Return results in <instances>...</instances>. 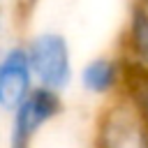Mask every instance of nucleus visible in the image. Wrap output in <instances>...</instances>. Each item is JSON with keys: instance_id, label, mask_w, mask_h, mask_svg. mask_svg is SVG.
Listing matches in <instances>:
<instances>
[{"instance_id": "f257e3e1", "label": "nucleus", "mask_w": 148, "mask_h": 148, "mask_svg": "<svg viewBox=\"0 0 148 148\" xmlns=\"http://www.w3.org/2000/svg\"><path fill=\"white\" fill-rule=\"evenodd\" d=\"M23 44H25L35 83L39 88L65 95L76 79L69 39L60 30L46 28V30L32 32L28 39H23Z\"/></svg>"}, {"instance_id": "f03ea898", "label": "nucleus", "mask_w": 148, "mask_h": 148, "mask_svg": "<svg viewBox=\"0 0 148 148\" xmlns=\"http://www.w3.org/2000/svg\"><path fill=\"white\" fill-rule=\"evenodd\" d=\"M90 148H148V123L123 92L102 104Z\"/></svg>"}, {"instance_id": "7ed1b4c3", "label": "nucleus", "mask_w": 148, "mask_h": 148, "mask_svg": "<svg viewBox=\"0 0 148 148\" xmlns=\"http://www.w3.org/2000/svg\"><path fill=\"white\" fill-rule=\"evenodd\" d=\"M65 111V95L35 86V90L7 116V148H32L46 125Z\"/></svg>"}, {"instance_id": "20e7f679", "label": "nucleus", "mask_w": 148, "mask_h": 148, "mask_svg": "<svg viewBox=\"0 0 148 148\" xmlns=\"http://www.w3.org/2000/svg\"><path fill=\"white\" fill-rule=\"evenodd\" d=\"M35 76L28 62L25 44L7 42L0 46V113L9 116L32 90Z\"/></svg>"}, {"instance_id": "39448f33", "label": "nucleus", "mask_w": 148, "mask_h": 148, "mask_svg": "<svg viewBox=\"0 0 148 148\" xmlns=\"http://www.w3.org/2000/svg\"><path fill=\"white\" fill-rule=\"evenodd\" d=\"M76 83L88 97L109 102L125 90L127 67L120 53H99L88 58L76 69Z\"/></svg>"}, {"instance_id": "423d86ee", "label": "nucleus", "mask_w": 148, "mask_h": 148, "mask_svg": "<svg viewBox=\"0 0 148 148\" xmlns=\"http://www.w3.org/2000/svg\"><path fill=\"white\" fill-rule=\"evenodd\" d=\"M118 53L127 67V74L148 79V12L146 9L136 5L130 9Z\"/></svg>"}, {"instance_id": "0eeeda50", "label": "nucleus", "mask_w": 148, "mask_h": 148, "mask_svg": "<svg viewBox=\"0 0 148 148\" xmlns=\"http://www.w3.org/2000/svg\"><path fill=\"white\" fill-rule=\"evenodd\" d=\"M5 32H7V12H5V5L0 2V46L7 44L5 42Z\"/></svg>"}]
</instances>
